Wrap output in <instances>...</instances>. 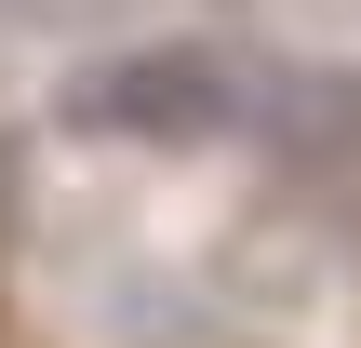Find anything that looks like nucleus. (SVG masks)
Instances as JSON below:
<instances>
[{
	"instance_id": "2",
	"label": "nucleus",
	"mask_w": 361,
	"mask_h": 348,
	"mask_svg": "<svg viewBox=\"0 0 361 348\" xmlns=\"http://www.w3.org/2000/svg\"><path fill=\"white\" fill-rule=\"evenodd\" d=\"M268 134H281V161H361V80L348 67L281 80V94H268Z\"/></svg>"
},
{
	"instance_id": "1",
	"label": "nucleus",
	"mask_w": 361,
	"mask_h": 348,
	"mask_svg": "<svg viewBox=\"0 0 361 348\" xmlns=\"http://www.w3.org/2000/svg\"><path fill=\"white\" fill-rule=\"evenodd\" d=\"M228 121H241V67L201 40H147V54H107L67 80V134H94V148H214Z\"/></svg>"
}]
</instances>
